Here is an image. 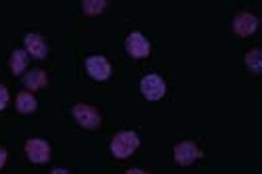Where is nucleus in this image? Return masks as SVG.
I'll return each mask as SVG.
<instances>
[{
    "label": "nucleus",
    "instance_id": "obj_1",
    "mask_svg": "<svg viewBox=\"0 0 262 174\" xmlns=\"http://www.w3.org/2000/svg\"><path fill=\"white\" fill-rule=\"evenodd\" d=\"M139 143L141 141H139L137 133H133V130H122V133H118L112 141V154L118 160H126L139 149Z\"/></svg>",
    "mask_w": 262,
    "mask_h": 174
},
{
    "label": "nucleus",
    "instance_id": "obj_2",
    "mask_svg": "<svg viewBox=\"0 0 262 174\" xmlns=\"http://www.w3.org/2000/svg\"><path fill=\"white\" fill-rule=\"evenodd\" d=\"M72 116L86 130H97L101 126V114H99L97 107H93V105H86V103L76 105L72 110Z\"/></svg>",
    "mask_w": 262,
    "mask_h": 174
},
{
    "label": "nucleus",
    "instance_id": "obj_3",
    "mask_svg": "<svg viewBox=\"0 0 262 174\" xmlns=\"http://www.w3.org/2000/svg\"><path fill=\"white\" fill-rule=\"evenodd\" d=\"M200 158H204V151L193 141H183V143H179L177 147H174V160H177L179 166H191Z\"/></svg>",
    "mask_w": 262,
    "mask_h": 174
},
{
    "label": "nucleus",
    "instance_id": "obj_4",
    "mask_svg": "<svg viewBox=\"0 0 262 174\" xmlns=\"http://www.w3.org/2000/svg\"><path fill=\"white\" fill-rule=\"evenodd\" d=\"M141 93L149 101H160L166 95V82L158 74H149L141 80Z\"/></svg>",
    "mask_w": 262,
    "mask_h": 174
},
{
    "label": "nucleus",
    "instance_id": "obj_5",
    "mask_svg": "<svg viewBox=\"0 0 262 174\" xmlns=\"http://www.w3.org/2000/svg\"><path fill=\"white\" fill-rule=\"evenodd\" d=\"M86 72H89V76L93 80H107L109 76H112V63H109L103 55H93L86 59Z\"/></svg>",
    "mask_w": 262,
    "mask_h": 174
},
{
    "label": "nucleus",
    "instance_id": "obj_6",
    "mask_svg": "<svg viewBox=\"0 0 262 174\" xmlns=\"http://www.w3.org/2000/svg\"><path fill=\"white\" fill-rule=\"evenodd\" d=\"M26 154L34 164H47L51 160V145L45 139H30L26 143Z\"/></svg>",
    "mask_w": 262,
    "mask_h": 174
},
{
    "label": "nucleus",
    "instance_id": "obj_7",
    "mask_svg": "<svg viewBox=\"0 0 262 174\" xmlns=\"http://www.w3.org/2000/svg\"><path fill=\"white\" fill-rule=\"evenodd\" d=\"M126 51H128L130 57H135V59H145L151 53V45L141 32H133L126 38Z\"/></svg>",
    "mask_w": 262,
    "mask_h": 174
},
{
    "label": "nucleus",
    "instance_id": "obj_8",
    "mask_svg": "<svg viewBox=\"0 0 262 174\" xmlns=\"http://www.w3.org/2000/svg\"><path fill=\"white\" fill-rule=\"evenodd\" d=\"M258 30V17L252 15V13H239L235 19H233V32L242 38H248L252 36L254 32Z\"/></svg>",
    "mask_w": 262,
    "mask_h": 174
},
{
    "label": "nucleus",
    "instance_id": "obj_9",
    "mask_svg": "<svg viewBox=\"0 0 262 174\" xmlns=\"http://www.w3.org/2000/svg\"><path fill=\"white\" fill-rule=\"evenodd\" d=\"M26 53H30L34 59H47L49 45L40 34H28L26 36Z\"/></svg>",
    "mask_w": 262,
    "mask_h": 174
},
{
    "label": "nucleus",
    "instance_id": "obj_10",
    "mask_svg": "<svg viewBox=\"0 0 262 174\" xmlns=\"http://www.w3.org/2000/svg\"><path fill=\"white\" fill-rule=\"evenodd\" d=\"M24 84H26L28 91H40V89H45V86L49 84V76H47V72H42V70H30L24 76Z\"/></svg>",
    "mask_w": 262,
    "mask_h": 174
},
{
    "label": "nucleus",
    "instance_id": "obj_11",
    "mask_svg": "<svg viewBox=\"0 0 262 174\" xmlns=\"http://www.w3.org/2000/svg\"><path fill=\"white\" fill-rule=\"evenodd\" d=\"M15 107H17V112H19V114L28 116V114H34V112H36L38 101H36V97H34L32 93H26V91H24V93H19V95H17Z\"/></svg>",
    "mask_w": 262,
    "mask_h": 174
},
{
    "label": "nucleus",
    "instance_id": "obj_12",
    "mask_svg": "<svg viewBox=\"0 0 262 174\" xmlns=\"http://www.w3.org/2000/svg\"><path fill=\"white\" fill-rule=\"evenodd\" d=\"M9 63H11V72H13L15 76H21V74L26 72V68H28V53H26L24 49L13 51Z\"/></svg>",
    "mask_w": 262,
    "mask_h": 174
},
{
    "label": "nucleus",
    "instance_id": "obj_13",
    "mask_svg": "<svg viewBox=\"0 0 262 174\" xmlns=\"http://www.w3.org/2000/svg\"><path fill=\"white\" fill-rule=\"evenodd\" d=\"M246 65L250 68L252 74H260V70H262V53H260L258 49L250 51V53L246 55Z\"/></svg>",
    "mask_w": 262,
    "mask_h": 174
},
{
    "label": "nucleus",
    "instance_id": "obj_14",
    "mask_svg": "<svg viewBox=\"0 0 262 174\" xmlns=\"http://www.w3.org/2000/svg\"><path fill=\"white\" fill-rule=\"evenodd\" d=\"M105 7H107L105 0H84V3H82V11H84L86 15H91V17L103 13Z\"/></svg>",
    "mask_w": 262,
    "mask_h": 174
},
{
    "label": "nucleus",
    "instance_id": "obj_15",
    "mask_svg": "<svg viewBox=\"0 0 262 174\" xmlns=\"http://www.w3.org/2000/svg\"><path fill=\"white\" fill-rule=\"evenodd\" d=\"M7 103H9V91H7V86L0 84V112L7 107Z\"/></svg>",
    "mask_w": 262,
    "mask_h": 174
},
{
    "label": "nucleus",
    "instance_id": "obj_16",
    "mask_svg": "<svg viewBox=\"0 0 262 174\" xmlns=\"http://www.w3.org/2000/svg\"><path fill=\"white\" fill-rule=\"evenodd\" d=\"M7 158H9V154H7V149H3V147H0V168H3V166L7 164Z\"/></svg>",
    "mask_w": 262,
    "mask_h": 174
},
{
    "label": "nucleus",
    "instance_id": "obj_17",
    "mask_svg": "<svg viewBox=\"0 0 262 174\" xmlns=\"http://www.w3.org/2000/svg\"><path fill=\"white\" fill-rule=\"evenodd\" d=\"M126 174H149V172H145L141 168H130V170H126Z\"/></svg>",
    "mask_w": 262,
    "mask_h": 174
},
{
    "label": "nucleus",
    "instance_id": "obj_18",
    "mask_svg": "<svg viewBox=\"0 0 262 174\" xmlns=\"http://www.w3.org/2000/svg\"><path fill=\"white\" fill-rule=\"evenodd\" d=\"M51 174H70V172H68V170H65V168H55V170H53Z\"/></svg>",
    "mask_w": 262,
    "mask_h": 174
}]
</instances>
